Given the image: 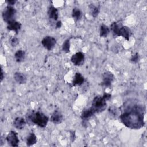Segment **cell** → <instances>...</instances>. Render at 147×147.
<instances>
[{
	"label": "cell",
	"instance_id": "obj_1",
	"mask_svg": "<svg viewBox=\"0 0 147 147\" xmlns=\"http://www.w3.org/2000/svg\"><path fill=\"white\" fill-rule=\"evenodd\" d=\"M145 106L140 104H133L125 109L119 115L121 122L131 129H140L145 125Z\"/></svg>",
	"mask_w": 147,
	"mask_h": 147
},
{
	"label": "cell",
	"instance_id": "obj_2",
	"mask_svg": "<svg viewBox=\"0 0 147 147\" xmlns=\"http://www.w3.org/2000/svg\"><path fill=\"white\" fill-rule=\"evenodd\" d=\"M26 120L28 123H32L40 127H45L49 121L48 117L42 112L32 110L26 115Z\"/></svg>",
	"mask_w": 147,
	"mask_h": 147
},
{
	"label": "cell",
	"instance_id": "obj_3",
	"mask_svg": "<svg viewBox=\"0 0 147 147\" xmlns=\"http://www.w3.org/2000/svg\"><path fill=\"white\" fill-rule=\"evenodd\" d=\"M107 100L103 96H96L92 100L91 107L95 110L96 113H99L103 111L106 108Z\"/></svg>",
	"mask_w": 147,
	"mask_h": 147
},
{
	"label": "cell",
	"instance_id": "obj_4",
	"mask_svg": "<svg viewBox=\"0 0 147 147\" xmlns=\"http://www.w3.org/2000/svg\"><path fill=\"white\" fill-rule=\"evenodd\" d=\"M17 13L16 9L11 6H7L4 8L2 13V16L3 21L7 24L13 20H14Z\"/></svg>",
	"mask_w": 147,
	"mask_h": 147
},
{
	"label": "cell",
	"instance_id": "obj_5",
	"mask_svg": "<svg viewBox=\"0 0 147 147\" xmlns=\"http://www.w3.org/2000/svg\"><path fill=\"white\" fill-rule=\"evenodd\" d=\"M114 80V74L110 71H105L102 75V82L101 85L106 88L110 87Z\"/></svg>",
	"mask_w": 147,
	"mask_h": 147
},
{
	"label": "cell",
	"instance_id": "obj_6",
	"mask_svg": "<svg viewBox=\"0 0 147 147\" xmlns=\"http://www.w3.org/2000/svg\"><path fill=\"white\" fill-rule=\"evenodd\" d=\"M6 140L8 144L11 146H18L19 144V138L18 134L16 131L11 130L10 131L6 137Z\"/></svg>",
	"mask_w": 147,
	"mask_h": 147
},
{
	"label": "cell",
	"instance_id": "obj_7",
	"mask_svg": "<svg viewBox=\"0 0 147 147\" xmlns=\"http://www.w3.org/2000/svg\"><path fill=\"white\" fill-rule=\"evenodd\" d=\"M41 44L46 49L51 51L55 46L56 44V40L52 36H47L41 40Z\"/></svg>",
	"mask_w": 147,
	"mask_h": 147
},
{
	"label": "cell",
	"instance_id": "obj_8",
	"mask_svg": "<svg viewBox=\"0 0 147 147\" xmlns=\"http://www.w3.org/2000/svg\"><path fill=\"white\" fill-rule=\"evenodd\" d=\"M84 54L82 52H78L74 54L71 58V62L76 66H80L84 63Z\"/></svg>",
	"mask_w": 147,
	"mask_h": 147
},
{
	"label": "cell",
	"instance_id": "obj_9",
	"mask_svg": "<svg viewBox=\"0 0 147 147\" xmlns=\"http://www.w3.org/2000/svg\"><path fill=\"white\" fill-rule=\"evenodd\" d=\"M132 34L131 30L130 29L126 26L121 25L118 32V37L122 36L126 40L129 41L130 38Z\"/></svg>",
	"mask_w": 147,
	"mask_h": 147
},
{
	"label": "cell",
	"instance_id": "obj_10",
	"mask_svg": "<svg viewBox=\"0 0 147 147\" xmlns=\"http://www.w3.org/2000/svg\"><path fill=\"white\" fill-rule=\"evenodd\" d=\"M50 119L52 123L55 124H59L63 122V116L60 111L56 109L52 114Z\"/></svg>",
	"mask_w": 147,
	"mask_h": 147
},
{
	"label": "cell",
	"instance_id": "obj_11",
	"mask_svg": "<svg viewBox=\"0 0 147 147\" xmlns=\"http://www.w3.org/2000/svg\"><path fill=\"white\" fill-rule=\"evenodd\" d=\"M96 114L95 110L91 107H90L87 109H85L83 110L81 114V118L83 121H88L91 117L94 116Z\"/></svg>",
	"mask_w": 147,
	"mask_h": 147
},
{
	"label": "cell",
	"instance_id": "obj_12",
	"mask_svg": "<svg viewBox=\"0 0 147 147\" xmlns=\"http://www.w3.org/2000/svg\"><path fill=\"white\" fill-rule=\"evenodd\" d=\"M7 24V29L9 30H12L15 32L16 34H17L19 30L21 29V28L22 26L20 22L17 21L15 20L8 22Z\"/></svg>",
	"mask_w": 147,
	"mask_h": 147
},
{
	"label": "cell",
	"instance_id": "obj_13",
	"mask_svg": "<svg viewBox=\"0 0 147 147\" xmlns=\"http://www.w3.org/2000/svg\"><path fill=\"white\" fill-rule=\"evenodd\" d=\"M84 82V76L79 72H76L72 82V86H80Z\"/></svg>",
	"mask_w": 147,
	"mask_h": 147
},
{
	"label": "cell",
	"instance_id": "obj_14",
	"mask_svg": "<svg viewBox=\"0 0 147 147\" xmlns=\"http://www.w3.org/2000/svg\"><path fill=\"white\" fill-rule=\"evenodd\" d=\"M13 123L15 128L18 130H21V129H23L25 126L26 121L22 117H18L14 119Z\"/></svg>",
	"mask_w": 147,
	"mask_h": 147
},
{
	"label": "cell",
	"instance_id": "obj_15",
	"mask_svg": "<svg viewBox=\"0 0 147 147\" xmlns=\"http://www.w3.org/2000/svg\"><path fill=\"white\" fill-rule=\"evenodd\" d=\"M48 16L50 19L57 21L59 18V11L57 8L53 6H50L48 9Z\"/></svg>",
	"mask_w": 147,
	"mask_h": 147
},
{
	"label": "cell",
	"instance_id": "obj_16",
	"mask_svg": "<svg viewBox=\"0 0 147 147\" xmlns=\"http://www.w3.org/2000/svg\"><path fill=\"white\" fill-rule=\"evenodd\" d=\"M14 79L17 82L18 84H25L26 83L27 78L26 76L21 72H16L14 74Z\"/></svg>",
	"mask_w": 147,
	"mask_h": 147
},
{
	"label": "cell",
	"instance_id": "obj_17",
	"mask_svg": "<svg viewBox=\"0 0 147 147\" xmlns=\"http://www.w3.org/2000/svg\"><path fill=\"white\" fill-rule=\"evenodd\" d=\"M14 57L17 63L23 61L25 59V52L22 49L17 50L14 53Z\"/></svg>",
	"mask_w": 147,
	"mask_h": 147
},
{
	"label": "cell",
	"instance_id": "obj_18",
	"mask_svg": "<svg viewBox=\"0 0 147 147\" xmlns=\"http://www.w3.org/2000/svg\"><path fill=\"white\" fill-rule=\"evenodd\" d=\"M88 8H89V10H90V13L91 15L94 18H96L98 16V14L100 12L99 6H96L92 3H91L89 5Z\"/></svg>",
	"mask_w": 147,
	"mask_h": 147
},
{
	"label": "cell",
	"instance_id": "obj_19",
	"mask_svg": "<svg viewBox=\"0 0 147 147\" xmlns=\"http://www.w3.org/2000/svg\"><path fill=\"white\" fill-rule=\"evenodd\" d=\"M37 141L36 136L34 133H30L26 138V145L28 146L33 145Z\"/></svg>",
	"mask_w": 147,
	"mask_h": 147
},
{
	"label": "cell",
	"instance_id": "obj_20",
	"mask_svg": "<svg viewBox=\"0 0 147 147\" xmlns=\"http://www.w3.org/2000/svg\"><path fill=\"white\" fill-rule=\"evenodd\" d=\"M110 32V30L107 25L105 24H102L100 25L99 29V36L100 37H106Z\"/></svg>",
	"mask_w": 147,
	"mask_h": 147
},
{
	"label": "cell",
	"instance_id": "obj_21",
	"mask_svg": "<svg viewBox=\"0 0 147 147\" xmlns=\"http://www.w3.org/2000/svg\"><path fill=\"white\" fill-rule=\"evenodd\" d=\"M121 25H119V24L117 22H113L111 23L110 25V30L112 32L113 36L118 37V32L119 27Z\"/></svg>",
	"mask_w": 147,
	"mask_h": 147
},
{
	"label": "cell",
	"instance_id": "obj_22",
	"mask_svg": "<svg viewBox=\"0 0 147 147\" xmlns=\"http://www.w3.org/2000/svg\"><path fill=\"white\" fill-rule=\"evenodd\" d=\"M72 17L76 21H78L82 17V12L79 9L75 7L72 11Z\"/></svg>",
	"mask_w": 147,
	"mask_h": 147
},
{
	"label": "cell",
	"instance_id": "obj_23",
	"mask_svg": "<svg viewBox=\"0 0 147 147\" xmlns=\"http://www.w3.org/2000/svg\"><path fill=\"white\" fill-rule=\"evenodd\" d=\"M70 39L65 40L62 44L63 51L65 53H69L70 52Z\"/></svg>",
	"mask_w": 147,
	"mask_h": 147
},
{
	"label": "cell",
	"instance_id": "obj_24",
	"mask_svg": "<svg viewBox=\"0 0 147 147\" xmlns=\"http://www.w3.org/2000/svg\"><path fill=\"white\" fill-rule=\"evenodd\" d=\"M10 44L13 47H16L19 44V39L16 36L11 37L10 39Z\"/></svg>",
	"mask_w": 147,
	"mask_h": 147
},
{
	"label": "cell",
	"instance_id": "obj_25",
	"mask_svg": "<svg viewBox=\"0 0 147 147\" xmlns=\"http://www.w3.org/2000/svg\"><path fill=\"white\" fill-rule=\"evenodd\" d=\"M139 59H140V55L138 54V52H136L131 57L130 59V61L132 62V63H137L138 61H139Z\"/></svg>",
	"mask_w": 147,
	"mask_h": 147
},
{
	"label": "cell",
	"instance_id": "obj_26",
	"mask_svg": "<svg viewBox=\"0 0 147 147\" xmlns=\"http://www.w3.org/2000/svg\"><path fill=\"white\" fill-rule=\"evenodd\" d=\"M109 112L110 114H111L114 116H116L118 114V110L117 107L114 106L110 107L109 109Z\"/></svg>",
	"mask_w": 147,
	"mask_h": 147
},
{
	"label": "cell",
	"instance_id": "obj_27",
	"mask_svg": "<svg viewBox=\"0 0 147 147\" xmlns=\"http://www.w3.org/2000/svg\"><path fill=\"white\" fill-rule=\"evenodd\" d=\"M6 2L7 3L8 6H13L17 2V1H16V0H7V1H6Z\"/></svg>",
	"mask_w": 147,
	"mask_h": 147
},
{
	"label": "cell",
	"instance_id": "obj_28",
	"mask_svg": "<svg viewBox=\"0 0 147 147\" xmlns=\"http://www.w3.org/2000/svg\"><path fill=\"white\" fill-rule=\"evenodd\" d=\"M61 25H62V22H61V21H57V22H56V25H55V27H56V28H61Z\"/></svg>",
	"mask_w": 147,
	"mask_h": 147
},
{
	"label": "cell",
	"instance_id": "obj_29",
	"mask_svg": "<svg viewBox=\"0 0 147 147\" xmlns=\"http://www.w3.org/2000/svg\"><path fill=\"white\" fill-rule=\"evenodd\" d=\"M5 76H4V73H3V69L2 68H1V82H2Z\"/></svg>",
	"mask_w": 147,
	"mask_h": 147
},
{
	"label": "cell",
	"instance_id": "obj_30",
	"mask_svg": "<svg viewBox=\"0 0 147 147\" xmlns=\"http://www.w3.org/2000/svg\"><path fill=\"white\" fill-rule=\"evenodd\" d=\"M71 137L72 141H74V140H75V131H72L71 133Z\"/></svg>",
	"mask_w": 147,
	"mask_h": 147
}]
</instances>
